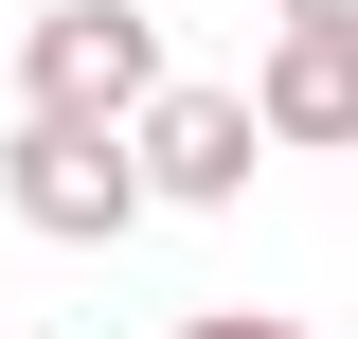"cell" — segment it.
<instances>
[{
  "label": "cell",
  "instance_id": "obj_1",
  "mask_svg": "<svg viewBox=\"0 0 358 339\" xmlns=\"http://www.w3.org/2000/svg\"><path fill=\"white\" fill-rule=\"evenodd\" d=\"M162 18H126V0H36L18 18V107L36 126H143L162 107Z\"/></svg>",
  "mask_w": 358,
  "mask_h": 339
},
{
  "label": "cell",
  "instance_id": "obj_2",
  "mask_svg": "<svg viewBox=\"0 0 358 339\" xmlns=\"http://www.w3.org/2000/svg\"><path fill=\"white\" fill-rule=\"evenodd\" d=\"M0 214L54 232V250L143 232V161H126V126H36V107H18V143H0Z\"/></svg>",
  "mask_w": 358,
  "mask_h": 339
},
{
  "label": "cell",
  "instance_id": "obj_3",
  "mask_svg": "<svg viewBox=\"0 0 358 339\" xmlns=\"http://www.w3.org/2000/svg\"><path fill=\"white\" fill-rule=\"evenodd\" d=\"M126 161H143V197L233 214V197H251V161H268V126H251V89H162V107L126 126Z\"/></svg>",
  "mask_w": 358,
  "mask_h": 339
},
{
  "label": "cell",
  "instance_id": "obj_4",
  "mask_svg": "<svg viewBox=\"0 0 358 339\" xmlns=\"http://www.w3.org/2000/svg\"><path fill=\"white\" fill-rule=\"evenodd\" d=\"M251 126L287 143V161H341V143H358V36L268 18V54H251Z\"/></svg>",
  "mask_w": 358,
  "mask_h": 339
},
{
  "label": "cell",
  "instance_id": "obj_5",
  "mask_svg": "<svg viewBox=\"0 0 358 339\" xmlns=\"http://www.w3.org/2000/svg\"><path fill=\"white\" fill-rule=\"evenodd\" d=\"M179 339H305V322H287V303H197Z\"/></svg>",
  "mask_w": 358,
  "mask_h": 339
},
{
  "label": "cell",
  "instance_id": "obj_6",
  "mask_svg": "<svg viewBox=\"0 0 358 339\" xmlns=\"http://www.w3.org/2000/svg\"><path fill=\"white\" fill-rule=\"evenodd\" d=\"M287 18H322V36H358V0H287Z\"/></svg>",
  "mask_w": 358,
  "mask_h": 339
}]
</instances>
